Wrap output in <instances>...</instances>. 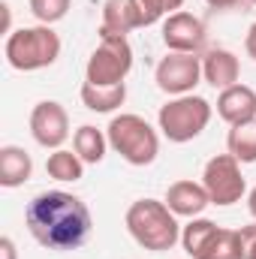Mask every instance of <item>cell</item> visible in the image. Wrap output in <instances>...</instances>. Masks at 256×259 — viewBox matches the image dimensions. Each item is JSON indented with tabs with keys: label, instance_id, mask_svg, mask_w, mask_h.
I'll list each match as a JSON object with an SVG mask.
<instances>
[{
	"label": "cell",
	"instance_id": "1",
	"mask_svg": "<svg viewBox=\"0 0 256 259\" xmlns=\"http://www.w3.org/2000/svg\"><path fill=\"white\" fill-rule=\"evenodd\" d=\"M24 226L46 250H75L91 235V208L66 190H42L24 208Z\"/></svg>",
	"mask_w": 256,
	"mask_h": 259
},
{
	"label": "cell",
	"instance_id": "2",
	"mask_svg": "<svg viewBox=\"0 0 256 259\" xmlns=\"http://www.w3.org/2000/svg\"><path fill=\"white\" fill-rule=\"evenodd\" d=\"M127 232L133 241L151 253H163L172 250L181 241V226H178V214L169 211L166 202L160 199H139L127 208Z\"/></svg>",
	"mask_w": 256,
	"mask_h": 259
},
{
	"label": "cell",
	"instance_id": "3",
	"mask_svg": "<svg viewBox=\"0 0 256 259\" xmlns=\"http://www.w3.org/2000/svg\"><path fill=\"white\" fill-rule=\"evenodd\" d=\"M6 64L18 72H36L46 69L61 58V36L52 30V24L36 27H18L6 36L3 46Z\"/></svg>",
	"mask_w": 256,
	"mask_h": 259
},
{
	"label": "cell",
	"instance_id": "4",
	"mask_svg": "<svg viewBox=\"0 0 256 259\" xmlns=\"http://www.w3.org/2000/svg\"><path fill=\"white\" fill-rule=\"evenodd\" d=\"M109 148L118 151L130 166H151L160 154V136L142 115H115L106 127Z\"/></svg>",
	"mask_w": 256,
	"mask_h": 259
},
{
	"label": "cell",
	"instance_id": "5",
	"mask_svg": "<svg viewBox=\"0 0 256 259\" xmlns=\"http://www.w3.org/2000/svg\"><path fill=\"white\" fill-rule=\"evenodd\" d=\"M208 121H211V103L205 97H196V94L172 97L166 106H160V115H157L160 133L175 145L193 142L208 127Z\"/></svg>",
	"mask_w": 256,
	"mask_h": 259
},
{
	"label": "cell",
	"instance_id": "6",
	"mask_svg": "<svg viewBox=\"0 0 256 259\" xmlns=\"http://www.w3.org/2000/svg\"><path fill=\"white\" fill-rule=\"evenodd\" d=\"M133 69V49L127 36H100V46L91 52L84 66V81L97 88L121 84Z\"/></svg>",
	"mask_w": 256,
	"mask_h": 259
},
{
	"label": "cell",
	"instance_id": "7",
	"mask_svg": "<svg viewBox=\"0 0 256 259\" xmlns=\"http://www.w3.org/2000/svg\"><path fill=\"white\" fill-rule=\"evenodd\" d=\"M202 187L208 190L211 205H235L241 202V196L247 193V181L241 175V163L226 151V154H217L205 163V172H202Z\"/></svg>",
	"mask_w": 256,
	"mask_h": 259
},
{
	"label": "cell",
	"instance_id": "8",
	"mask_svg": "<svg viewBox=\"0 0 256 259\" xmlns=\"http://www.w3.org/2000/svg\"><path fill=\"white\" fill-rule=\"evenodd\" d=\"M157 88L169 97H184L193 94V88L202 81V58L199 55H181V52H169L160 64H157Z\"/></svg>",
	"mask_w": 256,
	"mask_h": 259
},
{
	"label": "cell",
	"instance_id": "9",
	"mask_svg": "<svg viewBox=\"0 0 256 259\" xmlns=\"http://www.w3.org/2000/svg\"><path fill=\"white\" fill-rule=\"evenodd\" d=\"M30 136L36 139V145L58 151L69 139V115H66V109L55 100L36 103L33 112H30Z\"/></svg>",
	"mask_w": 256,
	"mask_h": 259
},
{
	"label": "cell",
	"instance_id": "10",
	"mask_svg": "<svg viewBox=\"0 0 256 259\" xmlns=\"http://www.w3.org/2000/svg\"><path fill=\"white\" fill-rule=\"evenodd\" d=\"M163 42L169 52L181 55H199L205 49V24L193 12H172L163 21Z\"/></svg>",
	"mask_w": 256,
	"mask_h": 259
},
{
	"label": "cell",
	"instance_id": "11",
	"mask_svg": "<svg viewBox=\"0 0 256 259\" xmlns=\"http://www.w3.org/2000/svg\"><path fill=\"white\" fill-rule=\"evenodd\" d=\"M217 115L232 127V124H244L256 118V91L247 84H232L226 91H220L217 97Z\"/></svg>",
	"mask_w": 256,
	"mask_h": 259
},
{
	"label": "cell",
	"instance_id": "12",
	"mask_svg": "<svg viewBox=\"0 0 256 259\" xmlns=\"http://www.w3.org/2000/svg\"><path fill=\"white\" fill-rule=\"evenodd\" d=\"M238 75H241V64L229 49H208L202 55V78L211 88L226 91V88L238 84Z\"/></svg>",
	"mask_w": 256,
	"mask_h": 259
},
{
	"label": "cell",
	"instance_id": "13",
	"mask_svg": "<svg viewBox=\"0 0 256 259\" xmlns=\"http://www.w3.org/2000/svg\"><path fill=\"white\" fill-rule=\"evenodd\" d=\"M166 205H169V211L172 214H178V217H199L208 205H211V199H208V190L202 187V184H196V181H175V184H169V190H166V199H163Z\"/></svg>",
	"mask_w": 256,
	"mask_h": 259
},
{
	"label": "cell",
	"instance_id": "14",
	"mask_svg": "<svg viewBox=\"0 0 256 259\" xmlns=\"http://www.w3.org/2000/svg\"><path fill=\"white\" fill-rule=\"evenodd\" d=\"M33 175V160L24 148L18 145H3L0 148V187L15 190Z\"/></svg>",
	"mask_w": 256,
	"mask_h": 259
},
{
	"label": "cell",
	"instance_id": "15",
	"mask_svg": "<svg viewBox=\"0 0 256 259\" xmlns=\"http://www.w3.org/2000/svg\"><path fill=\"white\" fill-rule=\"evenodd\" d=\"M136 27L133 15V0H106L103 3V21H100V36H127Z\"/></svg>",
	"mask_w": 256,
	"mask_h": 259
},
{
	"label": "cell",
	"instance_id": "16",
	"mask_svg": "<svg viewBox=\"0 0 256 259\" xmlns=\"http://www.w3.org/2000/svg\"><path fill=\"white\" fill-rule=\"evenodd\" d=\"M106 148H109V136L103 130H97L94 124H81V127L72 133V151L84 160V163H103L106 157Z\"/></svg>",
	"mask_w": 256,
	"mask_h": 259
},
{
	"label": "cell",
	"instance_id": "17",
	"mask_svg": "<svg viewBox=\"0 0 256 259\" xmlns=\"http://www.w3.org/2000/svg\"><path fill=\"white\" fill-rule=\"evenodd\" d=\"M124 100H127V84L124 81L112 84V88H97L91 81L81 84V103L91 112H115V109L124 106Z\"/></svg>",
	"mask_w": 256,
	"mask_h": 259
},
{
	"label": "cell",
	"instance_id": "18",
	"mask_svg": "<svg viewBox=\"0 0 256 259\" xmlns=\"http://www.w3.org/2000/svg\"><path fill=\"white\" fill-rule=\"evenodd\" d=\"M226 148L238 163H256V118L244 124H232L226 136Z\"/></svg>",
	"mask_w": 256,
	"mask_h": 259
},
{
	"label": "cell",
	"instance_id": "19",
	"mask_svg": "<svg viewBox=\"0 0 256 259\" xmlns=\"http://www.w3.org/2000/svg\"><path fill=\"white\" fill-rule=\"evenodd\" d=\"M46 172H49V178H55V181H81V175H84V160H81L75 151L58 148V151L49 154Z\"/></svg>",
	"mask_w": 256,
	"mask_h": 259
},
{
	"label": "cell",
	"instance_id": "20",
	"mask_svg": "<svg viewBox=\"0 0 256 259\" xmlns=\"http://www.w3.org/2000/svg\"><path fill=\"white\" fill-rule=\"evenodd\" d=\"M220 226L217 223H211V220H205V217H193L190 223L181 229V244H184V253L193 259H199L205 253V247H208V241L214 238V232H217Z\"/></svg>",
	"mask_w": 256,
	"mask_h": 259
},
{
	"label": "cell",
	"instance_id": "21",
	"mask_svg": "<svg viewBox=\"0 0 256 259\" xmlns=\"http://www.w3.org/2000/svg\"><path fill=\"white\" fill-rule=\"evenodd\" d=\"M199 259H244V247L238 238V229H217L208 241L205 253Z\"/></svg>",
	"mask_w": 256,
	"mask_h": 259
},
{
	"label": "cell",
	"instance_id": "22",
	"mask_svg": "<svg viewBox=\"0 0 256 259\" xmlns=\"http://www.w3.org/2000/svg\"><path fill=\"white\" fill-rule=\"evenodd\" d=\"M69 3L72 0H30V12L39 24H55V21L66 18Z\"/></svg>",
	"mask_w": 256,
	"mask_h": 259
},
{
	"label": "cell",
	"instance_id": "23",
	"mask_svg": "<svg viewBox=\"0 0 256 259\" xmlns=\"http://www.w3.org/2000/svg\"><path fill=\"white\" fill-rule=\"evenodd\" d=\"M0 259H18V253H15V241H12L9 235L0 238Z\"/></svg>",
	"mask_w": 256,
	"mask_h": 259
},
{
	"label": "cell",
	"instance_id": "24",
	"mask_svg": "<svg viewBox=\"0 0 256 259\" xmlns=\"http://www.w3.org/2000/svg\"><path fill=\"white\" fill-rule=\"evenodd\" d=\"M244 49H247V55L256 61V24H250V30H247V36H244Z\"/></svg>",
	"mask_w": 256,
	"mask_h": 259
},
{
	"label": "cell",
	"instance_id": "25",
	"mask_svg": "<svg viewBox=\"0 0 256 259\" xmlns=\"http://www.w3.org/2000/svg\"><path fill=\"white\" fill-rule=\"evenodd\" d=\"M205 3H208L211 9H235L241 0H205Z\"/></svg>",
	"mask_w": 256,
	"mask_h": 259
},
{
	"label": "cell",
	"instance_id": "26",
	"mask_svg": "<svg viewBox=\"0 0 256 259\" xmlns=\"http://www.w3.org/2000/svg\"><path fill=\"white\" fill-rule=\"evenodd\" d=\"M247 208H250V214H253V220H256V187L247 193Z\"/></svg>",
	"mask_w": 256,
	"mask_h": 259
},
{
	"label": "cell",
	"instance_id": "27",
	"mask_svg": "<svg viewBox=\"0 0 256 259\" xmlns=\"http://www.w3.org/2000/svg\"><path fill=\"white\" fill-rule=\"evenodd\" d=\"M163 3H166V9H169V15H172V12H178V9H181V3H184V0H163Z\"/></svg>",
	"mask_w": 256,
	"mask_h": 259
},
{
	"label": "cell",
	"instance_id": "28",
	"mask_svg": "<svg viewBox=\"0 0 256 259\" xmlns=\"http://www.w3.org/2000/svg\"><path fill=\"white\" fill-rule=\"evenodd\" d=\"M247 259H256V238L250 241V247H247Z\"/></svg>",
	"mask_w": 256,
	"mask_h": 259
},
{
	"label": "cell",
	"instance_id": "29",
	"mask_svg": "<svg viewBox=\"0 0 256 259\" xmlns=\"http://www.w3.org/2000/svg\"><path fill=\"white\" fill-rule=\"evenodd\" d=\"M247 3H256V0H247Z\"/></svg>",
	"mask_w": 256,
	"mask_h": 259
}]
</instances>
